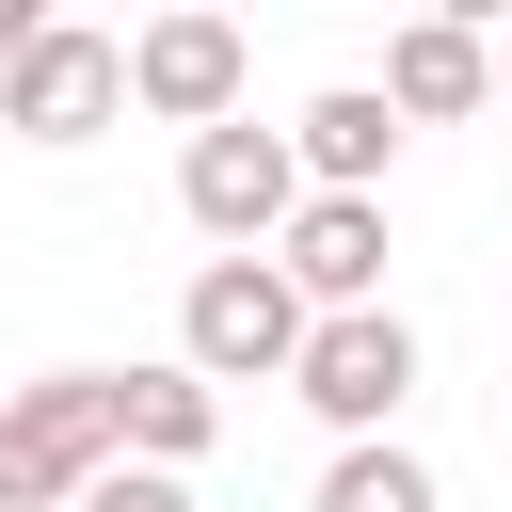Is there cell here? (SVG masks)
Wrapping results in <instances>:
<instances>
[{
  "instance_id": "cell-1",
  "label": "cell",
  "mask_w": 512,
  "mask_h": 512,
  "mask_svg": "<svg viewBox=\"0 0 512 512\" xmlns=\"http://www.w3.org/2000/svg\"><path fill=\"white\" fill-rule=\"evenodd\" d=\"M128 464V384L112 368H48L0 400V512H80Z\"/></svg>"
},
{
  "instance_id": "cell-2",
  "label": "cell",
  "mask_w": 512,
  "mask_h": 512,
  "mask_svg": "<svg viewBox=\"0 0 512 512\" xmlns=\"http://www.w3.org/2000/svg\"><path fill=\"white\" fill-rule=\"evenodd\" d=\"M304 336H320V304H304L272 256H208L192 304H176V368H208V384H288Z\"/></svg>"
},
{
  "instance_id": "cell-3",
  "label": "cell",
  "mask_w": 512,
  "mask_h": 512,
  "mask_svg": "<svg viewBox=\"0 0 512 512\" xmlns=\"http://www.w3.org/2000/svg\"><path fill=\"white\" fill-rule=\"evenodd\" d=\"M304 192H320V176H304V144H288V128H256V112H240V128H208V144H176V208H192L224 256H272V240L304 224Z\"/></svg>"
},
{
  "instance_id": "cell-4",
  "label": "cell",
  "mask_w": 512,
  "mask_h": 512,
  "mask_svg": "<svg viewBox=\"0 0 512 512\" xmlns=\"http://www.w3.org/2000/svg\"><path fill=\"white\" fill-rule=\"evenodd\" d=\"M112 112H128V32H96V16H48L0 64V128L16 144H96Z\"/></svg>"
},
{
  "instance_id": "cell-5",
  "label": "cell",
  "mask_w": 512,
  "mask_h": 512,
  "mask_svg": "<svg viewBox=\"0 0 512 512\" xmlns=\"http://www.w3.org/2000/svg\"><path fill=\"white\" fill-rule=\"evenodd\" d=\"M288 384H304V416H320L336 448H384V432H400V400H416V320H400V304H368V320H320Z\"/></svg>"
},
{
  "instance_id": "cell-6",
  "label": "cell",
  "mask_w": 512,
  "mask_h": 512,
  "mask_svg": "<svg viewBox=\"0 0 512 512\" xmlns=\"http://www.w3.org/2000/svg\"><path fill=\"white\" fill-rule=\"evenodd\" d=\"M240 80H256V48H240V16H144L128 32V112H160V128H240Z\"/></svg>"
},
{
  "instance_id": "cell-7",
  "label": "cell",
  "mask_w": 512,
  "mask_h": 512,
  "mask_svg": "<svg viewBox=\"0 0 512 512\" xmlns=\"http://www.w3.org/2000/svg\"><path fill=\"white\" fill-rule=\"evenodd\" d=\"M272 272H288L320 320H368V304H384V192H304V224L272 240Z\"/></svg>"
},
{
  "instance_id": "cell-8",
  "label": "cell",
  "mask_w": 512,
  "mask_h": 512,
  "mask_svg": "<svg viewBox=\"0 0 512 512\" xmlns=\"http://www.w3.org/2000/svg\"><path fill=\"white\" fill-rule=\"evenodd\" d=\"M496 96V32L480 16H400L384 32V112L400 128H448V112H480Z\"/></svg>"
},
{
  "instance_id": "cell-9",
  "label": "cell",
  "mask_w": 512,
  "mask_h": 512,
  "mask_svg": "<svg viewBox=\"0 0 512 512\" xmlns=\"http://www.w3.org/2000/svg\"><path fill=\"white\" fill-rule=\"evenodd\" d=\"M304 176L320 192H384V160H400V112H384V80H336V96H304Z\"/></svg>"
},
{
  "instance_id": "cell-10",
  "label": "cell",
  "mask_w": 512,
  "mask_h": 512,
  "mask_svg": "<svg viewBox=\"0 0 512 512\" xmlns=\"http://www.w3.org/2000/svg\"><path fill=\"white\" fill-rule=\"evenodd\" d=\"M112 384H128V464H160V480L208 464V432H224V384L208 368H112Z\"/></svg>"
},
{
  "instance_id": "cell-11",
  "label": "cell",
  "mask_w": 512,
  "mask_h": 512,
  "mask_svg": "<svg viewBox=\"0 0 512 512\" xmlns=\"http://www.w3.org/2000/svg\"><path fill=\"white\" fill-rule=\"evenodd\" d=\"M304 512H448V496H432V464H416V448H400V432H384V448H336V464H320V496H304Z\"/></svg>"
},
{
  "instance_id": "cell-12",
  "label": "cell",
  "mask_w": 512,
  "mask_h": 512,
  "mask_svg": "<svg viewBox=\"0 0 512 512\" xmlns=\"http://www.w3.org/2000/svg\"><path fill=\"white\" fill-rule=\"evenodd\" d=\"M80 512H192V480H160V464H112V480H96Z\"/></svg>"
},
{
  "instance_id": "cell-13",
  "label": "cell",
  "mask_w": 512,
  "mask_h": 512,
  "mask_svg": "<svg viewBox=\"0 0 512 512\" xmlns=\"http://www.w3.org/2000/svg\"><path fill=\"white\" fill-rule=\"evenodd\" d=\"M32 32H48V16H32V0H0V64H16V48H32Z\"/></svg>"
},
{
  "instance_id": "cell-14",
  "label": "cell",
  "mask_w": 512,
  "mask_h": 512,
  "mask_svg": "<svg viewBox=\"0 0 512 512\" xmlns=\"http://www.w3.org/2000/svg\"><path fill=\"white\" fill-rule=\"evenodd\" d=\"M496 96H512V32H496Z\"/></svg>"
}]
</instances>
